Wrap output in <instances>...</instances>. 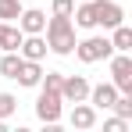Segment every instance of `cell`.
<instances>
[{
	"label": "cell",
	"instance_id": "obj_13",
	"mask_svg": "<svg viewBox=\"0 0 132 132\" xmlns=\"http://www.w3.org/2000/svg\"><path fill=\"white\" fill-rule=\"evenodd\" d=\"M111 46H114V50H121V54H129V50H132V29H129L125 22L111 29Z\"/></svg>",
	"mask_w": 132,
	"mask_h": 132
},
{
	"label": "cell",
	"instance_id": "obj_15",
	"mask_svg": "<svg viewBox=\"0 0 132 132\" xmlns=\"http://www.w3.org/2000/svg\"><path fill=\"white\" fill-rule=\"evenodd\" d=\"M61 82H64L61 71H43V79H39V86H36V89H54V93H61Z\"/></svg>",
	"mask_w": 132,
	"mask_h": 132
},
{
	"label": "cell",
	"instance_id": "obj_9",
	"mask_svg": "<svg viewBox=\"0 0 132 132\" xmlns=\"http://www.w3.org/2000/svg\"><path fill=\"white\" fill-rule=\"evenodd\" d=\"M114 96H118V89H114V82H100V86H89V104L96 111H111V104H114Z\"/></svg>",
	"mask_w": 132,
	"mask_h": 132
},
{
	"label": "cell",
	"instance_id": "obj_2",
	"mask_svg": "<svg viewBox=\"0 0 132 132\" xmlns=\"http://www.w3.org/2000/svg\"><path fill=\"white\" fill-rule=\"evenodd\" d=\"M82 64H96V61H107L111 54H114V46H111L107 36H86L82 43H75V50H71Z\"/></svg>",
	"mask_w": 132,
	"mask_h": 132
},
{
	"label": "cell",
	"instance_id": "obj_8",
	"mask_svg": "<svg viewBox=\"0 0 132 132\" xmlns=\"http://www.w3.org/2000/svg\"><path fill=\"white\" fill-rule=\"evenodd\" d=\"M46 39H43V32H32V36H22V46H18V54H22L25 61H43L46 57Z\"/></svg>",
	"mask_w": 132,
	"mask_h": 132
},
{
	"label": "cell",
	"instance_id": "obj_3",
	"mask_svg": "<svg viewBox=\"0 0 132 132\" xmlns=\"http://www.w3.org/2000/svg\"><path fill=\"white\" fill-rule=\"evenodd\" d=\"M107 61H111V82H114V89L118 93H132V57L121 54V50H114Z\"/></svg>",
	"mask_w": 132,
	"mask_h": 132
},
{
	"label": "cell",
	"instance_id": "obj_10",
	"mask_svg": "<svg viewBox=\"0 0 132 132\" xmlns=\"http://www.w3.org/2000/svg\"><path fill=\"white\" fill-rule=\"evenodd\" d=\"M68 121H71V129H93L96 125V107L86 104V100H79L71 107V114H68Z\"/></svg>",
	"mask_w": 132,
	"mask_h": 132
},
{
	"label": "cell",
	"instance_id": "obj_6",
	"mask_svg": "<svg viewBox=\"0 0 132 132\" xmlns=\"http://www.w3.org/2000/svg\"><path fill=\"white\" fill-rule=\"evenodd\" d=\"M89 96V82L82 75H64V82H61V100L64 104H79V100H86Z\"/></svg>",
	"mask_w": 132,
	"mask_h": 132
},
{
	"label": "cell",
	"instance_id": "obj_14",
	"mask_svg": "<svg viewBox=\"0 0 132 132\" xmlns=\"http://www.w3.org/2000/svg\"><path fill=\"white\" fill-rule=\"evenodd\" d=\"M22 0H0V22H18Z\"/></svg>",
	"mask_w": 132,
	"mask_h": 132
},
{
	"label": "cell",
	"instance_id": "obj_5",
	"mask_svg": "<svg viewBox=\"0 0 132 132\" xmlns=\"http://www.w3.org/2000/svg\"><path fill=\"white\" fill-rule=\"evenodd\" d=\"M93 14H96V25H104V29H114L125 22V11L118 0H93Z\"/></svg>",
	"mask_w": 132,
	"mask_h": 132
},
{
	"label": "cell",
	"instance_id": "obj_19",
	"mask_svg": "<svg viewBox=\"0 0 132 132\" xmlns=\"http://www.w3.org/2000/svg\"><path fill=\"white\" fill-rule=\"evenodd\" d=\"M75 4H79V0H75Z\"/></svg>",
	"mask_w": 132,
	"mask_h": 132
},
{
	"label": "cell",
	"instance_id": "obj_18",
	"mask_svg": "<svg viewBox=\"0 0 132 132\" xmlns=\"http://www.w3.org/2000/svg\"><path fill=\"white\" fill-rule=\"evenodd\" d=\"M125 129H129V121H125V118H118V114L104 121V132H125Z\"/></svg>",
	"mask_w": 132,
	"mask_h": 132
},
{
	"label": "cell",
	"instance_id": "obj_12",
	"mask_svg": "<svg viewBox=\"0 0 132 132\" xmlns=\"http://www.w3.org/2000/svg\"><path fill=\"white\" fill-rule=\"evenodd\" d=\"M22 46V29L11 22H0V50H18Z\"/></svg>",
	"mask_w": 132,
	"mask_h": 132
},
{
	"label": "cell",
	"instance_id": "obj_1",
	"mask_svg": "<svg viewBox=\"0 0 132 132\" xmlns=\"http://www.w3.org/2000/svg\"><path fill=\"white\" fill-rule=\"evenodd\" d=\"M43 32H46L43 36L46 46H50L54 54H61V57H68V54L75 50V43H79V39H75V22H71L68 14H50Z\"/></svg>",
	"mask_w": 132,
	"mask_h": 132
},
{
	"label": "cell",
	"instance_id": "obj_17",
	"mask_svg": "<svg viewBox=\"0 0 132 132\" xmlns=\"http://www.w3.org/2000/svg\"><path fill=\"white\" fill-rule=\"evenodd\" d=\"M71 11H75V0H54L50 4V14H68L71 18Z\"/></svg>",
	"mask_w": 132,
	"mask_h": 132
},
{
	"label": "cell",
	"instance_id": "obj_4",
	"mask_svg": "<svg viewBox=\"0 0 132 132\" xmlns=\"http://www.w3.org/2000/svg\"><path fill=\"white\" fill-rule=\"evenodd\" d=\"M61 93H54V89H39V96H36V118L46 121V125H57L61 121Z\"/></svg>",
	"mask_w": 132,
	"mask_h": 132
},
{
	"label": "cell",
	"instance_id": "obj_16",
	"mask_svg": "<svg viewBox=\"0 0 132 132\" xmlns=\"http://www.w3.org/2000/svg\"><path fill=\"white\" fill-rule=\"evenodd\" d=\"M14 111H18V100H14L11 93H0V118L7 121V118H11Z\"/></svg>",
	"mask_w": 132,
	"mask_h": 132
},
{
	"label": "cell",
	"instance_id": "obj_11",
	"mask_svg": "<svg viewBox=\"0 0 132 132\" xmlns=\"http://www.w3.org/2000/svg\"><path fill=\"white\" fill-rule=\"evenodd\" d=\"M18 86L25 89H36L39 86V79H43V68H39V61H22V68H18Z\"/></svg>",
	"mask_w": 132,
	"mask_h": 132
},
{
	"label": "cell",
	"instance_id": "obj_7",
	"mask_svg": "<svg viewBox=\"0 0 132 132\" xmlns=\"http://www.w3.org/2000/svg\"><path fill=\"white\" fill-rule=\"evenodd\" d=\"M18 29H22V36L43 32V29H46V11H39V7H22V14H18Z\"/></svg>",
	"mask_w": 132,
	"mask_h": 132
}]
</instances>
